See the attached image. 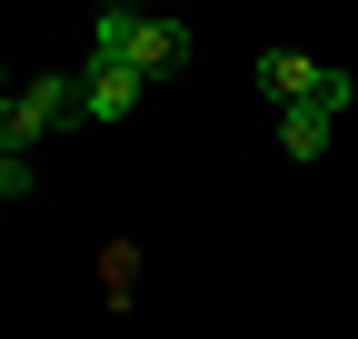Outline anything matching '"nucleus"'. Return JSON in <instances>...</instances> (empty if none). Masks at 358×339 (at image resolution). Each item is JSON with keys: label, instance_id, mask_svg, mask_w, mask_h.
<instances>
[{"label": "nucleus", "instance_id": "f257e3e1", "mask_svg": "<svg viewBox=\"0 0 358 339\" xmlns=\"http://www.w3.org/2000/svg\"><path fill=\"white\" fill-rule=\"evenodd\" d=\"M90 60L140 70V80H169L179 60H189V30L159 20V11H100V20H90Z\"/></svg>", "mask_w": 358, "mask_h": 339}, {"label": "nucleus", "instance_id": "f03ea898", "mask_svg": "<svg viewBox=\"0 0 358 339\" xmlns=\"http://www.w3.org/2000/svg\"><path fill=\"white\" fill-rule=\"evenodd\" d=\"M140 90H150L140 70H110V60H80V110H90V120H129V110H140Z\"/></svg>", "mask_w": 358, "mask_h": 339}, {"label": "nucleus", "instance_id": "7ed1b4c3", "mask_svg": "<svg viewBox=\"0 0 358 339\" xmlns=\"http://www.w3.org/2000/svg\"><path fill=\"white\" fill-rule=\"evenodd\" d=\"M20 100H30V120H40V130H80V120H90V110H80V70H50V80H30Z\"/></svg>", "mask_w": 358, "mask_h": 339}, {"label": "nucleus", "instance_id": "20e7f679", "mask_svg": "<svg viewBox=\"0 0 358 339\" xmlns=\"http://www.w3.org/2000/svg\"><path fill=\"white\" fill-rule=\"evenodd\" d=\"M279 150H289V160H319V150H329V110H319V100H308V110H279Z\"/></svg>", "mask_w": 358, "mask_h": 339}, {"label": "nucleus", "instance_id": "39448f33", "mask_svg": "<svg viewBox=\"0 0 358 339\" xmlns=\"http://www.w3.org/2000/svg\"><path fill=\"white\" fill-rule=\"evenodd\" d=\"M30 140H40V120H30V100L10 90V100H0V150H10V160H30Z\"/></svg>", "mask_w": 358, "mask_h": 339}, {"label": "nucleus", "instance_id": "423d86ee", "mask_svg": "<svg viewBox=\"0 0 358 339\" xmlns=\"http://www.w3.org/2000/svg\"><path fill=\"white\" fill-rule=\"evenodd\" d=\"M30 190V160H10V150H0V200H20Z\"/></svg>", "mask_w": 358, "mask_h": 339}]
</instances>
